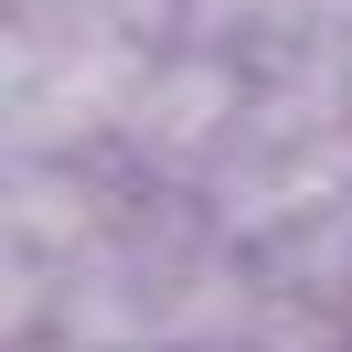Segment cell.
I'll use <instances>...</instances> for the list:
<instances>
[{
	"mask_svg": "<svg viewBox=\"0 0 352 352\" xmlns=\"http://www.w3.org/2000/svg\"><path fill=\"white\" fill-rule=\"evenodd\" d=\"M245 245L192 192L118 182L107 214L54 267V342L65 352H224L245 320Z\"/></svg>",
	"mask_w": 352,
	"mask_h": 352,
	"instance_id": "obj_1",
	"label": "cell"
},
{
	"mask_svg": "<svg viewBox=\"0 0 352 352\" xmlns=\"http://www.w3.org/2000/svg\"><path fill=\"white\" fill-rule=\"evenodd\" d=\"M309 11L320 0H171V32L214 54H278V43H309Z\"/></svg>",
	"mask_w": 352,
	"mask_h": 352,
	"instance_id": "obj_2",
	"label": "cell"
},
{
	"mask_svg": "<svg viewBox=\"0 0 352 352\" xmlns=\"http://www.w3.org/2000/svg\"><path fill=\"white\" fill-rule=\"evenodd\" d=\"M54 331V256L11 203H0V352H22Z\"/></svg>",
	"mask_w": 352,
	"mask_h": 352,
	"instance_id": "obj_3",
	"label": "cell"
},
{
	"mask_svg": "<svg viewBox=\"0 0 352 352\" xmlns=\"http://www.w3.org/2000/svg\"><path fill=\"white\" fill-rule=\"evenodd\" d=\"M0 22H65V32H118V43H171V0H0Z\"/></svg>",
	"mask_w": 352,
	"mask_h": 352,
	"instance_id": "obj_4",
	"label": "cell"
}]
</instances>
